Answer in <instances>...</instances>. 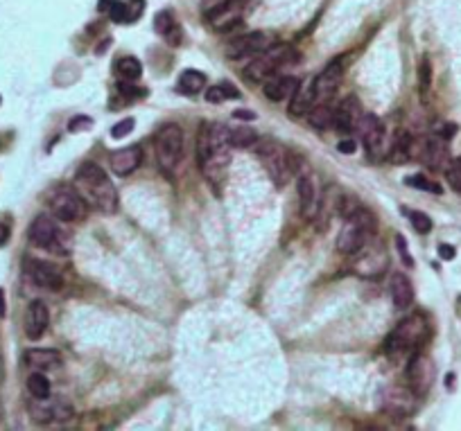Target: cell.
<instances>
[{
    "instance_id": "obj_5",
    "label": "cell",
    "mask_w": 461,
    "mask_h": 431,
    "mask_svg": "<svg viewBox=\"0 0 461 431\" xmlns=\"http://www.w3.org/2000/svg\"><path fill=\"white\" fill-rule=\"evenodd\" d=\"M258 159L263 163L265 172L278 187H283L297 172V156L278 140H258L256 142Z\"/></svg>"
},
{
    "instance_id": "obj_31",
    "label": "cell",
    "mask_w": 461,
    "mask_h": 431,
    "mask_svg": "<svg viewBox=\"0 0 461 431\" xmlns=\"http://www.w3.org/2000/svg\"><path fill=\"white\" fill-rule=\"evenodd\" d=\"M154 29H156V32H159L161 37L167 39V44H172V46L179 44V41L174 39V34L179 37V25H176V20H174V16H172L170 9H163V12L156 14V18H154Z\"/></svg>"
},
{
    "instance_id": "obj_47",
    "label": "cell",
    "mask_w": 461,
    "mask_h": 431,
    "mask_svg": "<svg viewBox=\"0 0 461 431\" xmlns=\"http://www.w3.org/2000/svg\"><path fill=\"white\" fill-rule=\"evenodd\" d=\"M9 241V226L0 222V246H5Z\"/></svg>"
},
{
    "instance_id": "obj_4",
    "label": "cell",
    "mask_w": 461,
    "mask_h": 431,
    "mask_svg": "<svg viewBox=\"0 0 461 431\" xmlns=\"http://www.w3.org/2000/svg\"><path fill=\"white\" fill-rule=\"evenodd\" d=\"M375 226H378V222H375L371 210L358 206L344 217V226L337 237V248L346 256H353L355 251H360L371 237H375Z\"/></svg>"
},
{
    "instance_id": "obj_36",
    "label": "cell",
    "mask_w": 461,
    "mask_h": 431,
    "mask_svg": "<svg viewBox=\"0 0 461 431\" xmlns=\"http://www.w3.org/2000/svg\"><path fill=\"white\" fill-rule=\"evenodd\" d=\"M446 178H448V183H450V187H453L455 192H461V156H459V159L448 161V165H446Z\"/></svg>"
},
{
    "instance_id": "obj_44",
    "label": "cell",
    "mask_w": 461,
    "mask_h": 431,
    "mask_svg": "<svg viewBox=\"0 0 461 431\" xmlns=\"http://www.w3.org/2000/svg\"><path fill=\"white\" fill-rule=\"evenodd\" d=\"M398 248H401V256H403V262L407 267H414V260L410 258V253H407V246H405V239L398 235Z\"/></svg>"
},
{
    "instance_id": "obj_19",
    "label": "cell",
    "mask_w": 461,
    "mask_h": 431,
    "mask_svg": "<svg viewBox=\"0 0 461 431\" xmlns=\"http://www.w3.org/2000/svg\"><path fill=\"white\" fill-rule=\"evenodd\" d=\"M25 273L27 278L34 282L37 287H44V289H61L64 280H61V273L55 265H50L46 260H25Z\"/></svg>"
},
{
    "instance_id": "obj_48",
    "label": "cell",
    "mask_w": 461,
    "mask_h": 431,
    "mask_svg": "<svg viewBox=\"0 0 461 431\" xmlns=\"http://www.w3.org/2000/svg\"><path fill=\"white\" fill-rule=\"evenodd\" d=\"M233 115H235L238 120H256V113H251V111H245V109L235 111Z\"/></svg>"
},
{
    "instance_id": "obj_22",
    "label": "cell",
    "mask_w": 461,
    "mask_h": 431,
    "mask_svg": "<svg viewBox=\"0 0 461 431\" xmlns=\"http://www.w3.org/2000/svg\"><path fill=\"white\" fill-rule=\"evenodd\" d=\"M141 161H143V150L138 145H131V147H124V150L111 152V156H109L111 170L118 176H129L131 172H136L138 170Z\"/></svg>"
},
{
    "instance_id": "obj_8",
    "label": "cell",
    "mask_w": 461,
    "mask_h": 431,
    "mask_svg": "<svg viewBox=\"0 0 461 431\" xmlns=\"http://www.w3.org/2000/svg\"><path fill=\"white\" fill-rule=\"evenodd\" d=\"M294 57H297V52L292 50L290 46L274 44L269 50L256 55L254 61H249V66L245 68V77L249 81H265L271 75H276V72L285 64H292Z\"/></svg>"
},
{
    "instance_id": "obj_37",
    "label": "cell",
    "mask_w": 461,
    "mask_h": 431,
    "mask_svg": "<svg viewBox=\"0 0 461 431\" xmlns=\"http://www.w3.org/2000/svg\"><path fill=\"white\" fill-rule=\"evenodd\" d=\"M429 86H432V64H429L427 57H423L421 66H418V88H421V93L425 95Z\"/></svg>"
},
{
    "instance_id": "obj_46",
    "label": "cell",
    "mask_w": 461,
    "mask_h": 431,
    "mask_svg": "<svg viewBox=\"0 0 461 431\" xmlns=\"http://www.w3.org/2000/svg\"><path fill=\"white\" fill-rule=\"evenodd\" d=\"M355 147H358V145H355L353 140H342V142L337 145V150H339L342 154H353Z\"/></svg>"
},
{
    "instance_id": "obj_27",
    "label": "cell",
    "mask_w": 461,
    "mask_h": 431,
    "mask_svg": "<svg viewBox=\"0 0 461 431\" xmlns=\"http://www.w3.org/2000/svg\"><path fill=\"white\" fill-rule=\"evenodd\" d=\"M23 362L34 368V371H52V368H57L61 364V354L52 348H32L23 354Z\"/></svg>"
},
{
    "instance_id": "obj_7",
    "label": "cell",
    "mask_w": 461,
    "mask_h": 431,
    "mask_svg": "<svg viewBox=\"0 0 461 431\" xmlns=\"http://www.w3.org/2000/svg\"><path fill=\"white\" fill-rule=\"evenodd\" d=\"M27 235L34 246L50 251V253H57V256L70 253V235H66L64 230H61L55 215H39L34 222L30 224Z\"/></svg>"
},
{
    "instance_id": "obj_24",
    "label": "cell",
    "mask_w": 461,
    "mask_h": 431,
    "mask_svg": "<svg viewBox=\"0 0 461 431\" xmlns=\"http://www.w3.org/2000/svg\"><path fill=\"white\" fill-rule=\"evenodd\" d=\"M389 293H391V303L396 305L398 310H407L414 303V287H412L410 278H407L405 273H401V271L391 273Z\"/></svg>"
},
{
    "instance_id": "obj_38",
    "label": "cell",
    "mask_w": 461,
    "mask_h": 431,
    "mask_svg": "<svg viewBox=\"0 0 461 431\" xmlns=\"http://www.w3.org/2000/svg\"><path fill=\"white\" fill-rule=\"evenodd\" d=\"M410 222H412L416 233H421V235H427L429 230H432V219H429L425 213H421V210H412V213H410Z\"/></svg>"
},
{
    "instance_id": "obj_20",
    "label": "cell",
    "mask_w": 461,
    "mask_h": 431,
    "mask_svg": "<svg viewBox=\"0 0 461 431\" xmlns=\"http://www.w3.org/2000/svg\"><path fill=\"white\" fill-rule=\"evenodd\" d=\"M362 115H364V111H362L360 100L351 95V98L342 100L339 107L335 109V124L332 127L337 129L339 133H353V131H358V124L362 120Z\"/></svg>"
},
{
    "instance_id": "obj_14",
    "label": "cell",
    "mask_w": 461,
    "mask_h": 431,
    "mask_svg": "<svg viewBox=\"0 0 461 431\" xmlns=\"http://www.w3.org/2000/svg\"><path fill=\"white\" fill-rule=\"evenodd\" d=\"M416 399L418 395L412 391L410 386H387L380 397V406L384 413L394 418H407L416 411Z\"/></svg>"
},
{
    "instance_id": "obj_10",
    "label": "cell",
    "mask_w": 461,
    "mask_h": 431,
    "mask_svg": "<svg viewBox=\"0 0 461 431\" xmlns=\"http://www.w3.org/2000/svg\"><path fill=\"white\" fill-rule=\"evenodd\" d=\"M358 133L362 138V145L366 150V156L373 163H382L389 156V145L391 140L387 138V129L380 118H375L371 113H364L358 124Z\"/></svg>"
},
{
    "instance_id": "obj_2",
    "label": "cell",
    "mask_w": 461,
    "mask_h": 431,
    "mask_svg": "<svg viewBox=\"0 0 461 431\" xmlns=\"http://www.w3.org/2000/svg\"><path fill=\"white\" fill-rule=\"evenodd\" d=\"M75 190L84 199L89 208L98 210L102 215H113L118 210V190L111 183V178L96 163H84L75 172Z\"/></svg>"
},
{
    "instance_id": "obj_18",
    "label": "cell",
    "mask_w": 461,
    "mask_h": 431,
    "mask_svg": "<svg viewBox=\"0 0 461 431\" xmlns=\"http://www.w3.org/2000/svg\"><path fill=\"white\" fill-rule=\"evenodd\" d=\"M344 75V66L342 61H330V64L323 68L317 77L312 79V88H314V102H328L335 91L339 88V81Z\"/></svg>"
},
{
    "instance_id": "obj_3",
    "label": "cell",
    "mask_w": 461,
    "mask_h": 431,
    "mask_svg": "<svg viewBox=\"0 0 461 431\" xmlns=\"http://www.w3.org/2000/svg\"><path fill=\"white\" fill-rule=\"evenodd\" d=\"M429 334V323L423 314H412V317L403 319L396 325L389 339L384 343V350L389 357H401V354H414L418 348L425 343Z\"/></svg>"
},
{
    "instance_id": "obj_33",
    "label": "cell",
    "mask_w": 461,
    "mask_h": 431,
    "mask_svg": "<svg viewBox=\"0 0 461 431\" xmlns=\"http://www.w3.org/2000/svg\"><path fill=\"white\" fill-rule=\"evenodd\" d=\"M258 140L260 138H258L256 129H249V127L228 129V142H230V147H238V150H249V147H256Z\"/></svg>"
},
{
    "instance_id": "obj_1",
    "label": "cell",
    "mask_w": 461,
    "mask_h": 431,
    "mask_svg": "<svg viewBox=\"0 0 461 431\" xmlns=\"http://www.w3.org/2000/svg\"><path fill=\"white\" fill-rule=\"evenodd\" d=\"M197 161L199 170L211 185H219L226 176L230 163L228 129L222 122H204L197 138Z\"/></svg>"
},
{
    "instance_id": "obj_43",
    "label": "cell",
    "mask_w": 461,
    "mask_h": 431,
    "mask_svg": "<svg viewBox=\"0 0 461 431\" xmlns=\"http://www.w3.org/2000/svg\"><path fill=\"white\" fill-rule=\"evenodd\" d=\"M143 9H145V0H129L127 3V23H134V20L143 14Z\"/></svg>"
},
{
    "instance_id": "obj_41",
    "label": "cell",
    "mask_w": 461,
    "mask_h": 431,
    "mask_svg": "<svg viewBox=\"0 0 461 431\" xmlns=\"http://www.w3.org/2000/svg\"><path fill=\"white\" fill-rule=\"evenodd\" d=\"M109 16L113 23H127V3H122V0H115L109 9Z\"/></svg>"
},
{
    "instance_id": "obj_9",
    "label": "cell",
    "mask_w": 461,
    "mask_h": 431,
    "mask_svg": "<svg viewBox=\"0 0 461 431\" xmlns=\"http://www.w3.org/2000/svg\"><path fill=\"white\" fill-rule=\"evenodd\" d=\"M48 208L61 222H79L86 215V204H84V199L75 190V185H66V183L50 187Z\"/></svg>"
},
{
    "instance_id": "obj_32",
    "label": "cell",
    "mask_w": 461,
    "mask_h": 431,
    "mask_svg": "<svg viewBox=\"0 0 461 431\" xmlns=\"http://www.w3.org/2000/svg\"><path fill=\"white\" fill-rule=\"evenodd\" d=\"M115 72L122 81H138L143 75V64L136 57H122L115 61Z\"/></svg>"
},
{
    "instance_id": "obj_42",
    "label": "cell",
    "mask_w": 461,
    "mask_h": 431,
    "mask_svg": "<svg viewBox=\"0 0 461 431\" xmlns=\"http://www.w3.org/2000/svg\"><path fill=\"white\" fill-rule=\"evenodd\" d=\"M91 127H93V118H89V115H77V118H72L70 124H68V129H70L72 133L89 131Z\"/></svg>"
},
{
    "instance_id": "obj_28",
    "label": "cell",
    "mask_w": 461,
    "mask_h": 431,
    "mask_svg": "<svg viewBox=\"0 0 461 431\" xmlns=\"http://www.w3.org/2000/svg\"><path fill=\"white\" fill-rule=\"evenodd\" d=\"M314 104V88H312V81L310 84H299V88L294 91V95L290 98V113L292 115H308V111L312 109Z\"/></svg>"
},
{
    "instance_id": "obj_30",
    "label": "cell",
    "mask_w": 461,
    "mask_h": 431,
    "mask_svg": "<svg viewBox=\"0 0 461 431\" xmlns=\"http://www.w3.org/2000/svg\"><path fill=\"white\" fill-rule=\"evenodd\" d=\"M204 86H206V75L193 68L183 70L179 75V81H176V88L183 95H197L199 91H204Z\"/></svg>"
},
{
    "instance_id": "obj_50",
    "label": "cell",
    "mask_w": 461,
    "mask_h": 431,
    "mask_svg": "<svg viewBox=\"0 0 461 431\" xmlns=\"http://www.w3.org/2000/svg\"><path fill=\"white\" fill-rule=\"evenodd\" d=\"M0 317H5V298H3V291H0Z\"/></svg>"
},
{
    "instance_id": "obj_21",
    "label": "cell",
    "mask_w": 461,
    "mask_h": 431,
    "mask_svg": "<svg viewBox=\"0 0 461 431\" xmlns=\"http://www.w3.org/2000/svg\"><path fill=\"white\" fill-rule=\"evenodd\" d=\"M48 323H50V312L46 307V303L44 300L30 303L27 312H25V334H27V339L39 341L41 336L46 334Z\"/></svg>"
},
{
    "instance_id": "obj_40",
    "label": "cell",
    "mask_w": 461,
    "mask_h": 431,
    "mask_svg": "<svg viewBox=\"0 0 461 431\" xmlns=\"http://www.w3.org/2000/svg\"><path fill=\"white\" fill-rule=\"evenodd\" d=\"M134 127H136V120H134V118H124V120H120V122L111 129V138L120 140V138H124V135H129V133L134 131Z\"/></svg>"
},
{
    "instance_id": "obj_11",
    "label": "cell",
    "mask_w": 461,
    "mask_h": 431,
    "mask_svg": "<svg viewBox=\"0 0 461 431\" xmlns=\"http://www.w3.org/2000/svg\"><path fill=\"white\" fill-rule=\"evenodd\" d=\"M353 256H355L353 271L360 278H380L389 269V258H387L384 246L380 241H373V237L360 251H355Z\"/></svg>"
},
{
    "instance_id": "obj_17",
    "label": "cell",
    "mask_w": 461,
    "mask_h": 431,
    "mask_svg": "<svg viewBox=\"0 0 461 431\" xmlns=\"http://www.w3.org/2000/svg\"><path fill=\"white\" fill-rule=\"evenodd\" d=\"M274 46V39L265 32H251L245 37H238L228 44L226 55L228 59H242V57H256L260 52L269 50Z\"/></svg>"
},
{
    "instance_id": "obj_6",
    "label": "cell",
    "mask_w": 461,
    "mask_h": 431,
    "mask_svg": "<svg viewBox=\"0 0 461 431\" xmlns=\"http://www.w3.org/2000/svg\"><path fill=\"white\" fill-rule=\"evenodd\" d=\"M183 159V129L176 122H165L156 133V163L165 176H172Z\"/></svg>"
},
{
    "instance_id": "obj_34",
    "label": "cell",
    "mask_w": 461,
    "mask_h": 431,
    "mask_svg": "<svg viewBox=\"0 0 461 431\" xmlns=\"http://www.w3.org/2000/svg\"><path fill=\"white\" fill-rule=\"evenodd\" d=\"M224 100H240V91L233 86V84H217V86H211L206 93V102L211 104H219Z\"/></svg>"
},
{
    "instance_id": "obj_29",
    "label": "cell",
    "mask_w": 461,
    "mask_h": 431,
    "mask_svg": "<svg viewBox=\"0 0 461 431\" xmlns=\"http://www.w3.org/2000/svg\"><path fill=\"white\" fill-rule=\"evenodd\" d=\"M308 122L312 124L314 129L326 131L335 124V109L330 107L328 102H314L312 109L308 111Z\"/></svg>"
},
{
    "instance_id": "obj_23",
    "label": "cell",
    "mask_w": 461,
    "mask_h": 431,
    "mask_svg": "<svg viewBox=\"0 0 461 431\" xmlns=\"http://www.w3.org/2000/svg\"><path fill=\"white\" fill-rule=\"evenodd\" d=\"M299 79L292 75H271L265 79V98L271 102H283L290 100L294 95V91L299 88Z\"/></svg>"
},
{
    "instance_id": "obj_45",
    "label": "cell",
    "mask_w": 461,
    "mask_h": 431,
    "mask_svg": "<svg viewBox=\"0 0 461 431\" xmlns=\"http://www.w3.org/2000/svg\"><path fill=\"white\" fill-rule=\"evenodd\" d=\"M455 253H457L455 246H450V244H441V246H439V256H441L443 260H453Z\"/></svg>"
},
{
    "instance_id": "obj_16",
    "label": "cell",
    "mask_w": 461,
    "mask_h": 431,
    "mask_svg": "<svg viewBox=\"0 0 461 431\" xmlns=\"http://www.w3.org/2000/svg\"><path fill=\"white\" fill-rule=\"evenodd\" d=\"M30 413L37 423H66L72 418V406L61 397H34L30 402Z\"/></svg>"
},
{
    "instance_id": "obj_35",
    "label": "cell",
    "mask_w": 461,
    "mask_h": 431,
    "mask_svg": "<svg viewBox=\"0 0 461 431\" xmlns=\"http://www.w3.org/2000/svg\"><path fill=\"white\" fill-rule=\"evenodd\" d=\"M27 391H30V395H32V397H48V395H50V382H48V377L41 373V371L32 373V375L27 377Z\"/></svg>"
},
{
    "instance_id": "obj_39",
    "label": "cell",
    "mask_w": 461,
    "mask_h": 431,
    "mask_svg": "<svg viewBox=\"0 0 461 431\" xmlns=\"http://www.w3.org/2000/svg\"><path fill=\"white\" fill-rule=\"evenodd\" d=\"M407 185L416 187V190H425V192H434V194H441V187L434 185L432 181H427V178L423 174H414V176H407L405 178Z\"/></svg>"
},
{
    "instance_id": "obj_12",
    "label": "cell",
    "mask_w": 461,
    "mask_h": 431,
    "mask_svg": "<svg viewBox=\"0 0 461 431\" xmlns=\"http://www.w3.org/2000/svg\"><path fill=\"white\" fill-rule=\"evenodd\" d=\"M414 159L427 165L432 172L446 170L450 161L448 140L441 138V135H427L423 140H414Z\"/></svg>"
},
{
    "instance_id": "obj_13",
    "label": "cell",
    "mask_w": 461,
    "mask_h": 431,
    "mask_svg": "<svg viewBox=\"0 0 461 431\" xmlns=\"http://www.w3.org/2000/svg\"><path fill=\"white\" fill-rule=\"evenodd\" d=\"M407 382H410V388L418 395L423 397L429 393V388L434 384V377H436V368L432 364L427 354L423 352H414L410 357V364H407Z\"/></svg>"
},
{
    "instance_id": "obj_49",
    "label": "cell",
    "mask_w": 461,
    "mask_h": 431,
    "mask_svg": "<svg viewBox=\"0 0 461 431\" xmlns=\"http://www.w3.org/2000/svg\"><path fill=\"white\" fill-rule=\"evenodd\" d=\"M115 0H100V12H109Z\"/></svg>"
},
{
    "instance_id": "obj_25",
    "label": "cell",
    "mask_w": 461,
    "mask_h": 431,
    "mask_svg": "<svg viewBox=\"0 0 461 431\" xmlns=\"http://www.w3.org/2000/svg\"><path fill=\"white\" fill-rule=\"evenodd\" d=\"M297 192H299V204H301V215L312 219L314 213L319 210V199H317V185H314L312 176L301 174L299 183H297Z\"/></svg>"
},
{
    "instance_id": "obj_26",
    "label": "cell",
    "mask_w": 461,
    "mask_h": 431,
    "mask_svg": "<svg viewBox=\"0 0 461 431\" xmlns=\"http://www.w3.org/2000/svg\"><path fill=\"white\" fill-rule=\"evenodd\" d=\"M414 159V138L412 133H407L405 129H398L391 138V145H389V156H387V161H391L396 165H403L407 161Z\"/></svg>"
},
{
    "instance_id": "obj_15",
    "label": "cell",
    "mask_w": 461,
    "mask_h": 431,
    "mask_svg": "<svg viewBox=\"0 0 461 431\" xmlns=\"http://www.w3.org/2000/svg\"><path fill=\"white\" fill-rule=\"evenodd\" d=\"M247 0H222L206 12V20L215 32H228L233 29L245 16Z\"/></svg>"
}]
</instances>
